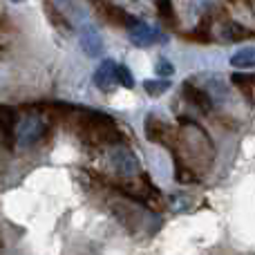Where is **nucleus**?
<instances>
[{"label": "nucleus", "instance_id": "f257e3e1", "mask_svg": "<svg viewBox=\"0 0 255 255\" xmlns=\"http://www.w3.org/2000/svg\"><path fill=\"white\" fill-rule=\"evenodd\" d=\"M179 126L181 130L177 132V145L172 150H177L184 159H190L188 163L193 168H206L213 161V152H215L213 141L195 121L181 117Z\"/></svg>", "mask_w": 255, "mask_h": 255}, {"label": "nucleus", "instance_id": "f03ea898", "mask_svg": "<svg viewBox=\"0 0 255 255\" xmlns=\"http://www.w3.org/2000/svg\"><path fill=\"white\" fill-rule=\"evenodd\" d=\"M49 124L38 115H27L18 121L16 128V145L20 148H34L47 136Z\"/></svg>", "mask_w": 255, "mask_h": 255}, {"label": "nucleus", "instance_id": "7ed1b4c3", "mask_svg": "<svg viewBox=\"0 0 255 255\" xmlns=\"http://www.w3.org/2000/svg\"><path fill=\"white\" fill-rule=\"evenodd\" d=\"M110 166L117 175L121 177H136L141 175V166H139V159L134 157L130 148H126L124 143H117V145H110Z\"/></svg>", "mask_w": 255, "mask_h": 255}, {"label": "nucleus", "instance_id": "20e7f679", "mask_svg": "<svg viewBox=\"0 0 255 255\" xmlns=\"http://www.w3.org/2000/svg\"><path fill=\"white\" fill-rule=\"evenodd\" d=\"M110 206H112V213L117 215V220H119L121 224H126L132 233H136V231L143 226V222L152 217L150 211H145L139 204H134V199H132V202H112Z\"/></svg>", "mask_w": 255, "mask_h": 255}, {"label": "nucleus", "instance_id": "39448f33", "mask_svg": "<svg viewBox=\"0 0 255 255\" xmlns=\"http://www.w3.org/2000/svg\"><path fill=\"white\" fill-rule=\"evenodd\" d=\"M143 130H145V136H148L150 141H154V143H161L170 150L177 145V132L172 130V126H168L166 121H161L159 117H154V115L145 117Z\"/></svg>", "mask_w": 255, "mask_h": 255}, {"label": "nucleus", "instance_id": "423d86ee", "mask_svg": "<svg viewBox=\"0 0 255 255\" xmlns=\"http://www.w3.org/2000/svg\"><path fill=\"white\" fill-rule=\"evenodd\" d=\"M90 2L94 4V9H97V13L103 18V22H108V25H112V27H128V29H130L136 22L134 16H130L126 9L112 4L110 0H90Z\"/></svg>", "mask_w": 255, "mask_h": 255}, {"label": "nucleus", "instance_id": "0eeeda50", "mask_svg": "<svg viewBox=\"0 0 255 255\" xmlns=\"http://www.w3.org/2000/svg\"><path fill=\"white\" fill-rule=\"evenodd\" d=\"M181 94H184L186 101H188L190 106L197 108L202 115H213V110H215V101H213V97L204 88L195 85L193 79H188L184 85H181Z\"/></svg>", "mask_w": 255, "mask_h": 255}, {"label": "nucleus", "instance_id": "6e6552de", "mask_svg": "<svg viewBox=\"0 0 255 255\" xmlns=\"http://www.w3.org/2000/svg\"><path fill=\"white\" fill-rule=\"evenodd\" d=\"M128 38H130V43L136 45V47H148V45H154V43H163L166 36H163L157 27H150L148 22L136 20L134 25L128 29Z\"/></svg>", "mask_w": 255, "mask_h": 255}, {"label": "nucleus", "instance_id": "1a4fd4ad", "mask_svg": "<svg viewBox=\"0 0 255 255\" xmlns=\"http://www.w3.org/2000/svg\"><path fill=\"white\" fill-rule=\"evenodd\" d=\"M16 128H18V117L11 106H0V136L7 150H13L16 145Z\"/></svg>", "mask_w": 255, "mask_h": 255}, {"label": "nucleus", "instance_id": "9d476101", "mask_svg": "<svg viewBox=\"0 0 255 255\" xmlns=\"http://www.w3.org/2000/svg\"><path fill=\"white\" fill-rule=\"evenodd\" d=\"M79 40H81V47H83V52L88 54V56H92V58L101 56L103 38H101V34H99L97 27L83 25V27H81V31H79Z\"/></svg>", "mask_w": 255, "mask_h": 255}, {"label": "nucleus", "instance_id": "9b49d317", "mask_svg": "<svg viewBox=\"0 0 255 255\" xmlns=\"http://www.w3.org/2000/svg\"><path fill=\"white\" fill-rule=\"evenodd\" d=\"M117 67H119L117 61L106 58V61L97 67V72H94V85H97L99 90H103V92H110L117 85Z\"/></svg>", "mask_w": 255, "mask_h": 255}, {"label": "nucleus", "instance_id": "f8f14e48", "mask_svg": "<svg viewBox=\"0 0 255 255\" xmlns=\"http://www.w3.org/2000/svg\"><path fill=\"white\" fill-rule=\"evenodd\" d=\"M45 16H47V20L52 22V27H56L61 34H70L74 27H72V20L67 18L65 11H61V9L56 7V2H45Z\"/></svg>", "mask_w": 255, "mask_h": 255}, {"label": "nucleus", "instance_id": "ddd939ff", "mask_svg": "<svg viewBox=\"0 0 255 255\" xmlns=\"http://www.w3.org/2000/svg\"><path fill=\"white\" fill-rule=\"evenodd\" d=\"M172 161H175V179L179 181V184H195V181L199 179L195 168L190 166L177 150H172Z\"/></svg>", "mask_w": 255, "mask_h": 255}, {"label": "nucleus", "instance_id": "4468645a", "mask_svg": "<svg viewBox=\"0 0 255 255\" xmlns=\"http://www.w3.org/2000/svg\"><path fill=\"white\" fill-rule=\"evenodd\" d=\"M253 31L247 29L244 25H240V22L235 20H224V25H222V40H229V43H240V40H247L251 38Z\"/></svg>", "mask_w": 255, "mask_h": 255}, {"label": "nucleus", "instance_id": "2eb2a0df", "mask_svg": "<svg viewBox=\"0 0 255 255\" xmlns=\"http://www.w3.org/2000/svg\"><path fill=\"white\" fill-rule=\"evenodd\" d=\"M231 65L238 70H251L255 67V47H244L231 56Z\"/></svg>", "mask_w": 255, "mask_h": 255}, {"label": "nucleus", "instance_id": "dca6fc26", "mask_svg": "<svg viewBox=\"0 0 255 255\" xmlns=\"http://www.w3.org/2000/svg\"><path fill=\"white\" fill-rule=\"evenodd\" d=\"M231 81H233V85L242 92V97L247 99V103L249 106H253L255 103V94H253V88H255V83H253V79L251 76H244V74H233L231 76Z\"/></svg>", "mask_w": 255, "mask_h": 255}, {"label": "nucleus", "instance_id": "f3484780", "mask_svg": "<svg viewBox=\"0 0 255 255\" xmlns=\"http://www.w3.org/2000/svg\"><path fill=\"white\" fill-rule=\"evenodd\" d=\"M170 88V81H166V79H148V81H143V90L150 94V97H159V94H163L166 90Z\"/></svg>", "mask_w": 255, "mask_h": 255}, {"label": "nucleus", "instance_id": "a211bd4d", "mask_svg": "<svg viewBox=\"0 0 255 255\" xmlns=\"http://www.w3.org/2000/svg\"><path fill=\"white\" fill-rule=\"evenodd\" d=\"M157 13L161 16V20L172 22L175 20V11H172V0H157Z\"/></svg>", "mask_w": 255, "mask_h": 255}, {"label": "nucleus", "instance_id": "6ab92c4d", "mask_svg": "<svg viewBox=\"0 0 255 255\" xmlns=\"http://www.w3.org/2000/svg\"><path fill=\"white\" fill-rule=\"evenodd\" d=\"M154 72H157V76H161V79H168V76L175 74V65H172L168 58H159V61L154 63Z\"/></svg>", "mask_w": 255, "mask_h": 255}, {"label": "nucleus", "instance_id": "aec40b11", "mask_svg": "<svg viewBox=\"0 0 255 255\" xmlns=\"http://www.w3.org/2000/svg\"><path fill=\"white\" fill-rule=\"evenodd\" d=\"M117 83L119 85H124V88H134V79H132V74H130V70H128L126 65H119L117 67Z\"/></svg>", "mask_w": 255, "mask_h": 255}, {"label": "nucleus", "instance_id": "412c9836", "mask_svg": "<svg viewBox=\"0 0 255 255\" xmlns=\"http://www.w3.org/2000/svg\"><path fill=\"white\" fill-rule=\"evenodd\" d=\"M233 4H240V2H249V0H231Z\"/></svg>", "mask_w": 255, "mask_h": 255}, {"label": "nucleus", "instance_id": "4be33fe9", "mask_svg": "<svg viewBox=\"0 0 255 255\" xmlns=\"http://www.w3.org/2000/svg\"><path fill=\"white\" fill-rule=\"evenodd\" d=\"M249 4H251V9H253V13H255V0H249Z\"/></svg>", "mask_w": 255, "mask_h": 255}, {"label": "nucleus", "instance_id": "5701e85b", "mask_svg": "<svg viewBox=\"0 0 255 255\" xmlns=\"http://www.w3.org/2000/svg\"><path fill=\"white\" fill-rule=\"evenodd\" d=\"M11 2H22V0H11Z\"/></svg>", "mask_w": 255, "mask_h": 255}, {"label": "nucleus", "instance_id": "b1692460", "mask_svg": "<svg viewBox=\"0 0 255 255\" xmlns=\"http://www.w3.org/2000/svg\"><path fill=\"white\" fill-rule=\"evenodd\" d=\"M253 83H255V76H253Z\"/></svg>", "mask_w": 255, "mask_h": 255}]
</instances>
